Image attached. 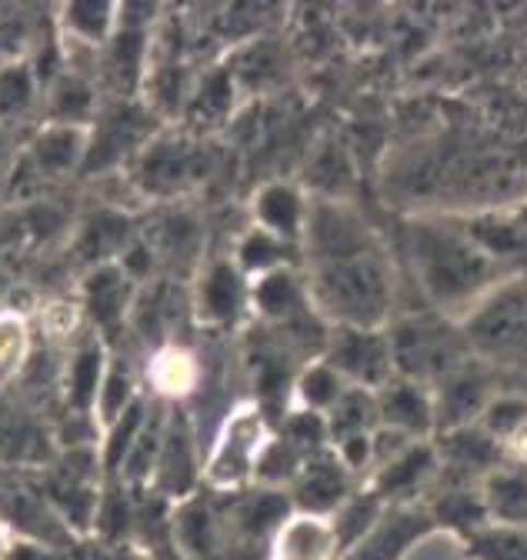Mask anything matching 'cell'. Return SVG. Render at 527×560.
Returning <instances> with one entry per match:
<instances>
[{"mask_svg":"<svg viewBox=\"0 0 527 560\" xmlns=\"http://www.w3.org/2000/svg\"><path fill=\"white\" fill-rule=\"evenodd\" d=\"M377 424L387 431H398L411 441H431L434 438V400L431 387L394 377L377 394Z\"/></svg>","mask_w":527,"mask_h":560,"instance_id":"20","label":"cell"},{"mask_svg":"<svg viewBox=\"0 0 527 560\" xmlns=\"http://www.w3.org/2000/svg\"><path fill=\"white\" fill-rule=\"evenodd\" d=\"M211 171L214 154L208 148V137L187 127H161L124 177L138 190V197L174 203L201 187Z\"/></svg>","mask_w":527,"mask_h":560,"instance_id":"3","label":"cell"},{"mask_svg":"<svg viewBox=\"0 0 527 560\" xmlns=\"http://www.w3.org/2000/svg\"><path fill=\"white\" fill-rule=\"evenodd\" d=\"M14 540H17V534L11 530V524H8L4 517H0V560H8V557H11Z\"/></svg>","mask_w":527,"mask_h":560,"instance_id":"36","label":"cell"},{"mask_svg":"<svg viewBox=\"0 0 527 560\" xmlns=\"http://www.w3.org/2000/svg\"><path fill=\"white\" fill-rule=\"evenodd\" d=\"M311 203H314V197L301 184L271 180V184L257 187L250 197V228L301 250L307 218H311Z\"/></svg>","mask_w":527,"mask_h":560,"instance_id":"18","label":"cell"},{"mask_svg":"<svg viewBox=\"0 0 527 560\" xmlns=\"http://www.w3.org/2000/svg\"><path fill=\"white\" fill-rule=\"evenodd\" d=\"M501 447H504V457H507V460L527 464V417H524L520 424L501 441Z\"/></svg>","mask_w":527,"mask_h":560,"instance_id":"34","label":"cell"},{"mask_svg":"<svg viewBox=\"0 0 527 560\" xmlns=\"http://www.w3.org/2000/svg\"><path fill=\"white\" fill-rule=\"evenodd\" d=\"M34 320L21 311H0V387L21 381L34 361Z\"/></svg>","mask_w":527,"mask_h":560,"instance_id":"28","label":"cell"},{"mask_svg":"<svg viewBox=\"0 0 527 560\" xmlns=\"http://www.w3.org/2000/svg\"><path fill=\"white\" fill-rule=\"evenodd\" d=\"M405 560H475V553H471L468 537L434 527L408 550Z\"/></svg>","mask_w":527,"mask_h":560,"instance_id":"33","label":"cell"},{"mask_svg":"<svg viewBox=\"0 0 527 560\" xmlns=\"http://www.w3.org/2000/svg\"><path fill=\"white\" fill-rule=\"evenodd\" d=\"M475 560H527V527H501L484 524L471 537Z\"/></svg>","mask_w":527,"mask_h":560,"instance_id":"32","label":"cell"},{"mask_svg":"<svg viewBox=\"0 0 527 560\" xmlns=\"http://www.w3.org/2000/svg\"><path fill=\"white\" fill-rule=\"evenodd\" d=\"M428 530H434V521L424 504H387L371 534L344 560H405Z\"/></svg>","mask_w":527,"mask_h":560,"instance_id":"19","label":"cell"},{"mask_svg":"<svg viewBox=\"0 0 527 560\" xmlns=\"http://www.w3.org/2000/svg\"><path fill=\"white\" fill-rule=\"evenodd\" d=\"M84 158H87V130L40 124L37 133L31 137L27 151L21 154L17 174H31L37 184H50V180L81 174Z\"/></svg>","mask_w":527,"mask_h":560,"instance_id":"16","label":"cell"},{"mask_svg":"<svg viewBox=\"0 0 527 560\" xmlns=\"http://www.w3.org/2000/svg\"><path fill=\"white\" fill-rule=\"evenodd\" d=\"M201 470H204V447H201V438H197L194 417L184 407L167 404L164 438H161V454L154 464L151 490L167 504H180L194 498L197 483H201Z\"/></svg>","mask_w":527,"mask_h":560,"instance_id":"9","label":"cell"},{"mask_svg":"<svg viewBox=\"0 0 527 560\" xmlns=\"http://www.w3.org/2000/svg\"><path fill=\"white\" fill-rule=\"evenodd\" d=\"M418 288L447 320L465 317L507 273L471 234L450 218H421L408 234Z\"/></svg>","mask_w":527,"mask_h":560,"instance_id":"2","label":"cell"},{"mask_svg":"<svg viewBox=\"0 0 527 560\" xmlns=\"http://www.w3.org/2000/svg\"><path fill=\"white\" fill-rule=\"evenodd\" d=\"M341 540L331 517L291 511L268 540V560H341Z\"/></svg>","mask_w":527,"mask_h":560,"instance_id":"21","label":"cell"},{"mask_svg":"<svg viewBox=\"0 0 527 560\" xmlns=\"http://www.w3.org/2000/svg\"><path fill=\"white\" fill-rule=\"evenodd\" d=\"M8 560H54V553H50V547H40V544H34V540H21V537H17Z\"/></svg>","mask_w":527,"mask_h":560,"instance_id":"35","label":"cell"},{"mask_svg":"<svg viewBox=\"0 0 527 560\" xmlns=\"http://www.w3.org/2000/svg\"><path fill=\"white\" fill-rule=\"evenodd\" d=\"M478 494L488 514V524L527 527V464L501 460L481 483Z\"/></svg>","mask_w":527,"mask_h":560,"instance_id":"24","label":"cell"},{"mask_svg":"<svg viewBox=\"0 0 527 560\" xmlns=\"http://www.w3.org/2000/svg\"><path fill=\"white\" fill-rule=\"evenodd\" d=\"M494 397H497L494 377H491V368L484 361L468 358L465 364H457L454 371H447L431 387V400H434V434L481 424V417H484V410L491 407Z\"/></svg>","mask_w":527,"mask_h":560,"instance_id":"11","label":"cell"},{"mask_svg":"<svg viewBox=\"0 0 527 560\" xmlns=\"http://www.w3.org/2000/svg\"><path fill=\"white\" fill-rule=\"evenodd\" d=\"M190 320L208 330H234L250 317V280L227 257H211L190 273Z\"/></svg>","mask_w":527,"mask_h":560,"instance_id":"8","label":"cell"},{"mask_svg":"<svg viewBox=\"0 0 527 560\" xmlns=\"http://www.w3.org/2000/svg\"><path fill=\"white\" fill-rule=\"evenodd\" d=\"M348 390H351V384L331 364H327L324 358H314L301 368V374L291 384V410L327 417L344 400Z\"/></svg>","mask_w":527,"mask_h":560,"instance_id":"27","label":"cell"},{"mask_svg":"<svg viewBox=\"0 0 527 560\" xmlns=\"http://www.w3.org/2000/svg\"><path fill=\"white\" fill-rule=\"evenodd\" d=\"M157 130H161V117L141 97L107 101L87 130V158L81 174L91 177L127 174Z\"/></svg>","mask_w":527,"mask_h":560,"instance_id":"7","label":"cell"},{"mask_svg":"<svg viewBox=\"0 0 527 560\" xmlns=\"http://www.w3.org/2000/svg\"><path fill=\"white\" fill-rule=\"evenodd\" d=\"M457 327L471 354L488 368H527V273H507Z\"/></svg>","mask_w":527,"mask_h":560,"instance_id":"5","label":"cell"},{"mask_svg":"<svg viewBox=\"0 0 527 560\" xmlns=\"http://www.w3.org/2000/svg\"><path fill=\"white\" fill-rule=\"evenodd\" d=\"M384 501L374 494V490L371 487H358L354 490V494L338 508V514L331 517L335 521V530H338V540H341V550H344V557L371 534V527L380 521V514H384ZM341 557V560H344Z\"/></svg>","mask_w":527,"mask_h":560,"instance_id":"30","label":"cell"},{"mask_svg":"<svg viewBox=\"0 0 527 560\" xmlns=\"http://www.w3.org/2000/svg\"><path fill=\"white\" fill-rule=\"evenodd\" d=\"M138 291L141 284L120 267V260L87 267L81 280V294H78L87 327L110 343V330L127 327Z\"/></svg>","mask_w":527,"mask_h":560,"instance_id":"13","label":"cell"},{"mask_svg":"<svg viewBox=\"0 0 527 560\" xmlns=\"http://www.w3.org/2000/svg\"><path fill=\"white\" fill-rule=\"evenodd\" d=\"M44 104V81L34 54L8 60L0 67V124H27Z\"/></svg>","mask_w":527,"mask_h":560,"instance_id":"26","label":"cell"},{"mask_svg":"<svg viewBox=\"0 0 527 560\" xmlns=\"http://www.w3.org/2000/svg\"><path fill=\"white\" fill-rule=\"evenodd\" d=\"M358 477L338 460V454L327 447L320 454H311L297 477L288 487V498L294 511L304 514H320V517H335L338 508L354 494Z\"/></svg>","mask_w":527,"mask_h":560,"instance_id":"15","label":"cell"},{"mask_svg":"<svg viewBox=\"0 0 527 560\" xmlns=\"http://www.w3.org/2000/svg\"><path fill=\"white\" fill-rule=\"evenodd\" d=\"M274 441V428L257 400H237L218 420L211 441L204 444V470L201 483L218 494H241L257 483V470L264 451Z\"/></svg>","mask_w":527,"mask_h":560,"instance_id":"4","label":"cell"},{"mask_svg":"<svg viewBox=\"0 0 527 560\" xmlns=\"http://www.w3.org/2000/svg\"><path fill=\"white\" fill-rule=\"evenodd\" d=\"M4 14H8V8H0V18H4Z\"/></svg>","mask_w":527,"mask_h":560,"instance_id":"37","label":"cell"},{"mask_svg":"<svg viewBox=\"0 0 527 560\" xmlns=\"http://www.w3.org/2000/svg\"><path fill=\"white\" fill-rule=\"evenodd\" d=\"M387 337L398 377L424 387H434L447 371L475 358L457 320L447 324V317H394L387 324Z\"/></svg>","mask_w":527,"mask_h":560,"instance_id":"6","label":"cell"},{"mask_svg":"<svg viewBox=\"0 0 527 560\" xmlns=\"http://www.w3.org/2000/svg\"><path fill=\"white\" fill-rule=\"evenodd\" d=\"M250 314L268 324H297L301 314L317 317L304 288V277L294 267H281L250 280Z\"/></svg>","mask_w":527,"mask_h":560,"instance_id":"23","label":"cell"},{"mask_svg":"<svg viewBox=\"0 0 527 560\" xmlns=\"http://www.w3.org/2000/svg\"><path fill=\"white\" fill-rule=\"evenodd\" d=\"M144 381L161 404L184 407V400H190L197 394V387H201L204 368L187 343L171 340V343L151 350V358L144 364Z\"/></svg>","mask_w":527,"mask_h":560,"instance_id":"22","label":"cell"},{"mask_svg":"<svg viewBox=\"0 0 527 560\" xmlns=\"http://www.w3.org/2000/svg\"><path fill=\"white\" fill-rule=\"evenodd\" d=\"M34 330L50 343V347H60V350H68L71 343H78L91 327L84 320V311H81V301H68V298H60V301H47L37 317H34Z\"/></svg>","mask_w":527,"mask_h":560,"instance_id":"31","label":"cell"},{"mask_svg":"<svg viewBox=\"0 0 527 560\" xmlns=\"http://www.w3.org/2000/svg\"><path fill=\"white\" fill-rule=\"evenodd\" d=\"M431 441H434L437 464H441V477L437 480L481 483L504 460V447L481 424L444 431V434H434Z\"/></svg>","mask_w":527,"mask_h":560,"instance_id":"17","label":"cell"},{"mask_svg":"<svg viewBox=\"0 0 527 560\" xmlns=\"http://www.w3.org/2000/svg\"><path fill=\"white\" fill-rule=\"evenodd\" d=\"M320 358L331 364L351 387H361V390H371V394H377L387 381L398 377L387 327L384 330L331 327L324 337V354Z\"/></svg>","mask_w":527,"mask_h":560,"instance_id":"10","label":"cell"},{"mask_svg":"<svg viewBox=\"0 0 527 560\" xmlns=\"http://www.w3.org/2000/svg\"><path fill=\"white\" fill-rule=\"evenodd\" d=\"M294 254L297 247L264 234L257 228H247L237 241H234V250H231V260L241 267V273L247 280H257L271 270H281V267H294Z\"/></svg>","mask_w":527,"mask_h":560,"instance_id":"29","label":"cell"},{"mask_svg":"<svg viewBox=\"0 0 527 560\" xmlns=\"http://www.w3.org/2000/svg\"><path fill=\"white\" fill-rule=\"evenodd\" d=\"M301 257L311 307L327 330H384L398 317V270L390 250L344 200L314 197Z\"/></svg>","mask_w":527,"mask_h":560,"instance_id":"1","label":"cell"},{"mask_svg":"<svg viewBox=\"0 0 527 560\" xmlns=\"http://www.w3.org/2000/svg\"><path fill=\"white\" fill-rule=\"evenodd\" d=\"M120 11V4H84V0L81 4H63L57 8V37L68 47L101 54L117 34Z\"/></svg>","mask_w":527,"mask_h":560,"instance_id":"25","label":"cell"},{"mask_svg":"<svg viewBox=\"0 0 527 560\" xmlns=\"http://www.w3.org/2000/svg\"><path fill=\"white\" fill-rule=\"evenodd\" d=\"M110 358H114V347L94 330H87L78 343H71L68 350H63V361H60V400H63V410L94 417L97 397H101V387H104V377H107V368H110Z\"/></svg>","mask_w":527,"mask_h":560,"instance_id":"14","label":"cell"},{"mask_svg":"<svg viewBox=\"0 0 527 560\" xmlns=\"http://www.w3.org/2000/svg\"><path fill=\"white\" fill-rule=\"evenodd\" d=\"M441 477L434 441H411L364 480L384 504H424Z\"/></svg>","mask_w":527,"mask_h":560,"instance_id":"12","label":"cell"}]
</instances>
